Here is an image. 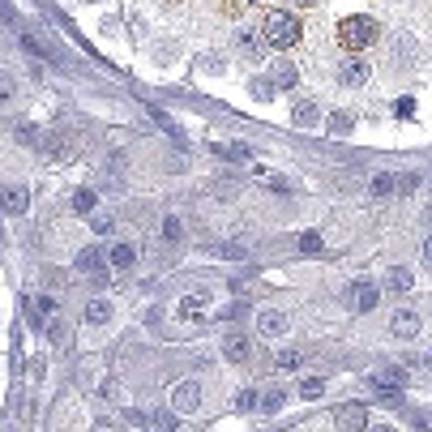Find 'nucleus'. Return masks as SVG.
Masks as SVG:
<instances>
[{"instance_id":"31","label":"nucleus","mask_w":432,"mask_h":432,"mask_svg":"<svg viewBox=\"0 0 432 432\" xmlns=\"http://www.w3.org/2000/svg\"><path fill=\"white\" fill-rule=\"evenodd\" d=\"M398 116H402V120L415 116V99H398Z\"/></svg>"},{"instance_id":"19","label":"nucleus","mask_w":432,"mask_h":432,"mask_svg":"<svg viewBox=\"0 0 432 432\" xmlns=\"http://www.w3.org/2000/svg\"><path fill=\"white\" fill-rule=\"evenodd\" d=\"M321 390H326L321 376H304V381H300V398H321Z\"/></svg>"},{"instance_id":"11","label":"nucleus","mask_w":432,"mask_h":432,"mask_svg":"<svg viewBox=\"0 0 432 432\" xmlns=\"http://www.w3.org/2000/svg\"><path fill=\"white\" fill-rule=\"evenodd\" d=\"M338 82H343V86H364V82H368V65H364V61H347L343 73H338Z\"/></svg>"},{"instance_id":"13","label":"nucleus","mask_w":432,"mask_h":432,"mask_svg":"<svg viewBox=\"0 0 432 432\" xmlns=\"http://www.w3.org/2000/svg\"><path fill=\"white\" fill-rule=\"evenodd\" d=\"M99 261H103V253H99L94 244L77 253V269H82V274H94V279H103V274H99Z\"/></svg>"},{"instance_id":"1","label":"nucleus","mask_w":432,"mask_h":432,"mask_svg":"<svg viewBox=\"0 0 432 432\" xmlns=\"http://www.w3.org/2000/svg\"><path fill=\"white\" fill-rule=\"evenodd\" d=\"M300 34H304L300 18H296V13H287V9H274V13L265 18V26H261V39H265L269 47H279V51L296 47V43H300Z\"/></svg>"},{"instance_id":"16","label":"nucleus","mask_w":432,"mask_h":432,"mask_svg":"<svg viewBox=\"0 0 432 432\" xmlns=\"http://www.w3.org/2000/svg\"><path fill=\"white\" fill-rule=\"evenodd\" d=\"M223 351H227V360H236V364H240V360H248V338H244V334H231Z\"/></svg>"},{"instance_id":"20","label":"nucleus","mask_w":432,"mask_h":432,"mask_svg":"<svg viewBox=\"0 0 432 432\" xmlns=\"http://www.w3.org/2000/svg\"><path fill=\"white\" fill-rule=\"evenodd\" d=\"M411 283H415V279H411V269H402V265L390 269V287H394V291H411Z\"/></svg>"},{"instance_id":"17","label":"nucleus","mask_w":432,"mask_h":432,"mask_svg":"<svg viewBox=\"0 0 432 432\" xmlns=\"http://www.w3.org/2000/svg\"><path fill=\"white\" fill-rule=\"evenodd\" d=\"M317 120H321V112H317V103H312V99H304V103L296 107V125H304V129H308V125H317Z\"/></svg>"},{"instance_id":"10","label":"nucleus","mask_w":432,"mask_h":432,"mask_svg":"<svg viewBox=\"0 0 432 432\" xmlns=\"http://www.w3.org/2000/svg\"><path fill=\"white\" fill-rule=\"evenodd\" d=\"M351 304H355V312H372L376 308V287L372 283H355L351 287Z\"/></svg>"},{"instance_id":"8","label":"nucleus","mask_w":432,"mask_h":432,"mask_svg":"<svg viewBox=\"0 0 432 432\" xmlns=\"http://www.w3.org/2000/svg\"><path fill=\"white\" fill-rule=\"evenodd\" d=\"M269 82H274V86H283V90H291L296 82H300V69L283 56V61H274V65H269Z\"/></svg>"},{"instance_id":"33","label":"nucleus","mask_w":432,"mask_h":432,"mask_svg":"<svg viewBox=\"0 0 432 432\" xmlns=\"http://www.w3.org/2000/svg\"><path fill=\"white\" fill-rule=\"evenodd\" d=\"M291 5H300V9H308V5H317V0H291Z\"/></svg>"},{"instance_id":"34","label":"nucleus","mask_w":432,"mask_h":432,"mask_svg":"<svg viewBox=\"0 0 432 432\" xmlns=\"http://www.w3.org/2000/svg\"><path fill=\"white\" fill-rule=\"evenodd\" d=\"M372 432H398V428H390V424H381V428H372Z\"/></svg>"},{"instance_id":"21","label":"nucleus","mask_w":432,"mask_h":432,"mask_svg":"<svg viewBox=\"0 0 432 432\" xmlns=\"http://www.w3.org/2000/svg\"><path fill=\"white\" fill-rule=\"evenodd\" d=\"M253 99H257V103H269V99H274V82H269V77H257V82H253Z\"/></svg>"},{"instance_id":"30","label":"nucleus","mask_w":432,"mask_h":432,"mask_svg":"<svg viewBox=\"0 0 432 432\" xmlns=\"http://www.w3.org/2000/svg\"><path fill=\"white\" fill-rule=\"evenodd\" d=\"M236 407H240V411H248V407H257V394H253V390H244V394L236 398Z\"/></svg>"},{"instance_id":"28","label":"nucleus","mask_w":432,"mask_h":432,"mask_svg":"<svg viewBox=\"0 0 432 432\" xmlns=\"http://www.w3.org/2000/svg\"><path fill=\"white\" fill-rule=\"evenodd\" d=\"M214 257H231V261H240L244 257V248H236V244H223V248H210Z\"/></svg>"},{"instance_id":"27","label":"nucleus","mask_w":432,"mask_h":432,"mask_svg":"<svg viewBox=\"0 0 432 432\" xmlns=\"http://www.w3.org/2000/svg\"><path fill=\"white\" fill-rule=\"evenodd\" d=\"M240 47L248 51V56H261V39H253V34H240Z\"/></svg>"},{"instance_id":"26","label":"nucleus","mask_w":432,"mask_h":432,"mask_svg":"<svg viewBox=\"0 0 432 432\" xmlns=\"http://www.w3.org/2000/svg\"><path fill=\"white\" fill-rule=\"evenodd\" d=\"M180 236H184V227H180V219H167V223H163V240H172V244H176Z\"/></svg>"},{"instance_id":"7","label":"nucleus","mask_w":432,"mask_h":432,"mask_svg":"<svg viewBox=\"0 0 432 432\" xmlns=\"http://www.w3.org/2000/svg\"><path fill=\"white\" fill-rule=\"evenodd\" d=\"M197 402H201V390H197L193 381H180V386L172 390V407H176V411L189 415V411H197Z\"/></svg>"},{"instance_id":"6","label":"nucleus","mask_w":432,"mask_h":432,"mask_svg":"<svg viewBox=\"0 0 432 432\" xmlns=\"http://www.w3.org/2000/svg\"><path fill=\"white\" fill-rule=\"evenodd\" d=\"M205 308H210V296H205V291H193V296H184V300L176 304L180 321H201V317H205Z\"/></svg>"},{"instance_id":"35","label":"nucleus","mask_w":432,"mask_h":432,"mask_svg":"<svg viewBox=\"0 0 432 432\" xmlns=\"http://www.w3.org/2000/svg\"><path fill=\"white\" fill-rule=\"evenodd\" d=\"M240 5H257V0H240Z\"/></svg>"},{"instance_id":"24","label":"nucleus","mask_w":432,"mask_h":432,"mask_svg":"<svg viewBox=\"0 0 432 432\" xmlns=\"http://www.w3.org/2000/svg\"><path fill=\"white\" fill-rule=\"evenodd\" d=\"M386 193H394V176H386V172H381V176L372 180V197H386Z\"/></svg>"},{"instance_id":"2","label":"nucleus","mask_w":432,"mask_h":432,"mask_svg":"<svg viewBox=\"0 0 432 432\" xmlns=\"http://www.w3.org/2000/svg\"><path fill=\"white\" fill-rule=\"evenodd\" d=\"M376 34H381V26H376L372 18H364V13L338 22V47H343V51H364V47L376 43Z\"/></svg>"},{"instance_id":"15","label":"nucleus","mask_w":432,"mask_h":432,"mask_svg":"<svg viewBox=\"0 0 432 432\" xmlns=\"http://www.w3.org/2000/svg\"><path fill=\"white\" fill-rule=\"evenodd\" d=\"M107 317H112V304H107V300H90L86 304V321H90V326H103Z\"/></svg>"},{"instance_id":"25","label":"nucleus","mask_w":432,"mask_h":432,"mask_svg":"<svg viewBox=\"0 0 432 432\" xmlns=\"http://www.w3.org/2000/svg\"><path fill=\"white\" fill-rule=\"evenodd\" d=\"M351 125H355V120H351L347 112H338V116H330V133H347Z\"/></svg>"},{"instance_id":"22","label":"nucleus","mask_w":432,"mask_h":432,"mask_svg":"<svg viewBox=\"0 0 432 432\" xmlns=\"http://www.w3.org/2000/svg\"><path fill=\"white\" fill-rule=\"evenodd\" d=\"M13 99H18V82H13L9 73H0V107L13 103Z\"/></svg>"},{"instance_id":"3","label":"nucleus","mask_w":432,"mask_h":432,"mask_svg":"<svg viewBox=\"0 0 432 432\" xmlns=\"http://www.w3.org/2000/svg\"><path fill=\"white\" fill-rule=\"evenodd\" d=\"M43 154L51 158V163H73V158H77V137L73 133H51L43 141Z\"/></svg>"},{"instance_id":"4","label":"nucleus","mask_w":432,"mask_h":432,"mask_svg":"<svg viewBox=\"0 0 432 432\" xmlns=\"http://www.w3.org/2000/svg\"><path fill=\"white\" fill-rule=\"evenodd\" d=\"M334 424H338V432H364L368 428V407L364 402H343L334 411Z\"/></svg>"},{"instance_id":"14","label":"nucleus","mask_w":432,"mask_h":432,"mask_svg":"<svg viewBox=\"0 0 432 432\" xmlns=\"http://www.w3.org/2000/svg\"><path fill=\"white\" fill-rule=\"evenodd\" d=\"M0 205H5L9 214H22L26 210V189H5L0 193Z\"/></svg>"},{"instance_id":"5","label":"nucleus","mask_w":432,"mask_h":432,"mask_svg":"<svg viewBox=\"0 0 432 432\" xmlns=\"http://www.w3.org/2000/svg\"><path fill=\"white\" fill-rule=\"evenodd\" d=\"M390 330L402 338V343H411V338H419V330H424V321H419V312H411V308H398L394 317H390Z\"/></svg>"},{"instance_id":"29","label":"nucleus","mask_w":432,"mask_h":432,"mask_svg":"<svg viewBox=\"0 0 432 432\" xmlns=\"http://www.w3.org/2000/svg\"><path fill=\"white\" fill-rule=\"evenodd\" d=\"M296 364H300V351H283L279 355V368H296Z\"/></svg>"},{"instance_id":"9","label":"nucleus","mask_w":432,"mask_h":432,"mask_svg":"<svg viewBox=\"0 0 432 432\" xmlns=\"http://www.w3.org/2000/svg\"><path fill=\"white\" fill-rule=\"evenodd\" d=\"M257 330H261L265 338H279V334H287V317H283V312H261V317H257Z\"/></svg>"},{"instance_id":"23","label":"nucleus","mask_w":432,"mask_h":432,"mask_svg":"<svg viewBox=\"0 0 432 432\" xmlns=\"http://www.w3.org/2000/svg\"><path fill=\"white\" fill-rule=\"evenodd\" d=\"M321 244H326V240H321V231H304L300 236V253H321Z\"/></svg>"},{"instance_id":"18","label":"nucleus","mask_w":432,"mask_h":432,"mask_svg":"<svg viewBox=\"0 0 432 432\" xmlns=\"http://www.w3.org/2000/svg\"><path fill=\"white\" fill-rule=\"evenodd\" d=\"M94 205H99V197H94V189H77V193H73V210H77V214H90Z\"/></svg>"},{"instance_id":"12","label":"nucleus","mask_w":432,"mask_h":432,"mask_svg":"<svg viewBox=\"0 0 432 432\" xmlns=\"http://www.w3.org/2000/svg\"><path fill=\"white\" fill-rule=\"evenodd\" d=\"M133 257H137V253H133L129 244H112V248H107V265H112V269H129Z\"/></svg>"},{"instance_id":"32","label":"nucleus","mask_w":432,"mask_h":432,"mask_svg":"<svg viewBox=\"0 0 432 432\" xmlns=\"http://www.w3.org/2000/svg\"><path fill=\"white\" fill-rule=\"evenodd\" d=\"M424 261H428V265H432V236H428V240H424Z\"/></svg>"}]
</instances>
